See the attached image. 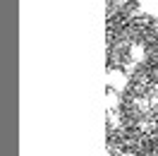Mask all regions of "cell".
<instances>
[{
    "label": "cell",
    "instance_id": "1",
    "mask_svg": "<svg viewBox=\"0 0 158 156\" xmlns=\"http://www.w3.org/2000/svg\"><path fill=\"white\" fill-rule=\"evenodd\" d=\"M106 79H108V87L113 89V91H118V94H122V91L127 89V84H129L127 72H120V70H110Z\"/></svg>",
    "mask_w": 158,
    "mask_h": 156
},
{
    "label": "cell",
    "instance_id": "2",
    "mask_svg": "<svg viewBox=\"0 0 158 156\" xmlns=\"http://www.w3.org/2000/svg\"><path fill=\"white\" fill-rule=\"evenodd\" d=\"M129 58H132V63H144L146 60V48L141 43H132L129 46Z\"/></svg>",
    "mask_w": 158,
    "mask_h": 156
},
{
    "label": "cell",
    "instance_id": "3",
    "mask_svg": "<svg viewBox=\"0 0 158 156\" xmlns=\"http://www.w3.org/2000/svg\"><path fill=\"white\" fill-rule=\"evenodd\" d=\"M139 5L148 17H158V0H139Z\"/></svg>",
    "mask_w": 158,
    "mask_h": 156
},
{
    "label": "cell",
    "instance_id": "4",
    "mask_svg": "<svg viewBox=\"0 0 158 156\" xmlns=\"http://www.w3.org/2000/svg\"><path fill=\"white\" fill-rule=\"evenodd\" d=\"M108 110H118V91H108Z\"/></svg>",
    "mask_w": 158,
    "mask_h": 156
},
{
    "label": "cell",
    "instance_id": "5",
    "mask_svg": "<svg viewBox=\"0 0 158 156\" xmlns=\"http://www.w3.org/2000/svg\"><path fill=\"white\" fill-rule=\"evenodd\" d=\"M122 156H134V154H122Z\"/></svg>",
    "mask_w": 158,
    "mask_h": 156
}]
</instances>
